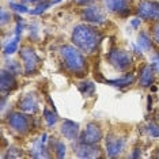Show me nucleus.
<instances>
[{"instance_id": "2f4dec72", "label": "nucleus", "mask_w": 159, "mask_h": 159, "mask_svg": "<svg viewBox=\"0 0 159 159\" xmlns=\"http://www.w3.org/2000/svg\"><path fill=\"white\" fill-rule=\"evenodd\" d=\"M76 4H82V6H84V4H90V3H93L94 0H74Z\"/></svg>"}, {"instance_id": "a211bd4d", "label": "nucleus", "mask_w": 159, "mask_h": 159, "mask_svg": "<svg viewBox=\"0 0 159 159\" xmlns=\"http://www.w3.org/2000/svg\"><path fill=\"white\" fill-rule=\"evenodd\" d=\"M137 45L143 50H150L152 48V41H151V38L148 37L147 33H140L139 37H137Z\"/></svg>"}, {"instance_id": "72a5a7b5", "label": "nucleus", "mask_w": 159, "mask_h": 159, "mask_svg": "<svg viewBox=\"0 0 159 159\" xmlns=\"http://www.w3.org/2000/svg\"><path fill=\"white\" fill-rule=\"evenodd\" d=\"M139 151H140V150H137V148H136L135 152L132 154V158H139V157H140V152H139Z\"/></svg>"}, {"instance_id": "423d86ee", "label": "nucleus", "mask_w": 159, "mask_h": 159, "mask_svg": "<svg viewBox=\"0 0 159 159\" xmlns=\"http://www.w3.org/2000/svg\"><path fill=\"white\" fill-rule=\"evenodd\" d=\"M7 122H8V125L18 133H26L29 131V128H30L29 117L23 113H19V111H14V113L8 114Z\"/></svg>"}, {"instance_id": "f3484780", "label": "nucleus", "mask_w": 159, "mask_h": 159, "mask_svg": "<svg viewBox=\"0 0 159 159\" xmlns=\"http://www.w3.org/2000/svg\"><path fill=\"white\" fill-rule=\"evenodd\" d=\"M133 80H135V76L131 74V75H126L124 78H120V79H113V80H106L107 84L110 86H114V87H125V86H129L132 84Z\"/></svg>"}, {"instance_id": "5701e85b", "label": "nucleus", "mask_w": 159, "mask_h": 159, "mask_svg": "<svg viewBox=\"0 0 159 159\" xmlns=\"http://www.w3.org/2000/svg\"><path fill=\"white\" fill-rule=\"evenodd\" d=\"M50 6H52V3H42V4H39L38 7H35L34 10H31V11H29V12H30L31 15H39V14H42L46 8H49Z\"/></svg>"}, {"instance_id": "0eeeda50", "label": "nucleus", "mask_w": 159, "mask_h": 159, "mask_svg": "<svg viewBox=\"0 0 159 159\" xmlns=\"http://www.w3.org/2000/svg\"><path fill=\"white\" fill-rule=\"evenodd\" d=\"M102 139V131H101L99 125L95 122H90L86 126V129L80 135V143H87V144H97Z\"/></svg>"}, {"instance_id": "39448f33", "label": "nucleus", "mask_w": 159, "mask_h": 159, "mask_svg": "<svg viewBox=\"0 0 159 159\" xmlns=\"http://www.w3.org/2000/svg\"><path fill=\"white\" fill-rule=\"evenodd\" d=\"M137 14L140 18L148 20H159V2L144 0L139 4Z\"/></svg>"}, {"instance_id": "393cba45", "label": "nucleus", "mask_w": 159, "mask_h": 159, "mask_svg": "<svg viewBox=\"0 0 159 159\" xmlns=\"http://www.w3.org/2000/svg\"><path fill=\"white\" fill-rule=\"evenodd\" d=\"M7 70L15 75V74H19L20 72V66L16 61H8V63H7Z\"/></svg>"}, {"instance_id": "9b49d317", "label": "nucleus", "mask_w": 159, "mask_h": 159, "mask_svg": "<svg viewBox=\"0 0 159 159\" xmlns=\"http://www.w3.org/2000/svg\"><path fill=\"white\" fill-rule=\"evenodd\" d=\"M15 87H16V80H15L14 74L10 72L8 70H3L2 76H0V89H2L3 95H6L7 93L12 91Z\"/></svg>"}, {"instance_id": "aec40b11", "label": "nucleus", "mask_w": 159, "mask_h": 159, "mask_svg": "<svg viewBox=\"0 0 159 159\" xmlns=\"http://www.w3.org/2000/svg\"><path fill=\"white\" fill-rule=\"evenodd\" d=\"M19 38H20V35H15V38L11 39V41L6 45L4 55L8 56V55H12V53L16 52V50H18V44H19Z\"/></svg>"}, {"instance_id": "1a4fd4ad", "label": "nucleus", "mask_w": 159, "mask_h": 159, "mask_svg": "<svg viewBox=\"0 0 159 159\" xmlns=\"http://www.w3.org/2000/svg\"><path fill=\"white\" fill-rule=\"evenodd\" d=\"M82 18L86 22L95 23V25H101L105 22V14L102 12V10L97 6H91V7H87V8L83 10Z\"/></svg>"}, {"instance_id": "7c9ffc66", "label": "nucleus", "mask_w": 159, "mask_h": 159, "mask_svg": "<svg viewBox=\"0 0 159 159\" xmlns=\"http://www.w3.org/2000/svg\"><path fill=\"white\" fill-rule=\"evenodd\" d=\"M154 38H155V41L159 44V23L154 27Z\"/></svg>"}, {"instance_id": "f03ea898", "label": "nucleus", "mask_w": 159, "mask_h": 159, "mask_svg": "<svg viewBox=\"0 0 159 159\" xmlns=\"http://www.w3.org/2000/svg\"><path fill=\"white\" fill-rule=\"evenodd\" d=\"M60 55L64 61V66L70 72L75 75H83L87 68L86 60L83 55L76 48L71 45H64L60 48Z\"/></svg>"}, {"instance_id": "4be33fe9", "label": "nucleus", "mask_w": 159, "mask_h": 159, "mask_svg": "<svg viewBox=\"0 0 159 159\" xmlns=\"http://www.w3.org/2000/svg\"><path fill=\"white\" fill-rule=\"evenodd\" d=\"M44 116H45V120H46V124H48V126H53L57 122V114L53 113V111L45 109L44 110Z\"/></svg>"}, {"instance_id": "9d476101", "label": "nucleus", "mask_w": 159, "mask_h": 159, "mask_svg": "<svg viewBox=\"0 0 159 159\" xmlns=\"http://www.w3.org/2000/svg\"><path fill=\"white\" fill-rule=\"evenodd\" d=\"M75 154H76L79 158H98V157H101V150L95 144L80 143L75 148Z\"/></svg>"}, {"instance_id": "b1692460", "label": "nucleus", "mask_w": 159, "mask_h": 159, "mask_svg": "<svg viewBox=\"0 0 159 159\" xmlns=\"http://www.w3.org/2000/svg\"><path fill=\"white\" fill-rule=\"evenodd\" d=\"M55 151H56L57 158H64V157H66V146H64V143L56 142V144H55Z\"/></svg>"}, {"instance_id": "c9c22d12", "label": "nucleus", "mask_w": 159, "mask_h": 159, "mask_svg": "<svg viewBox=\"0 0 159 159\" xmlns=\"http://www.w3.org/2000/svg\"><path fill=\"white\" fill-rule=\"evenodd\" d=\"M59 2H61V0H50V3H52V4H56V3H59Z\"/></svg>"}, {"instance_id": "e433bc0d", "label": "nucleus", "mask_w": 159, "mask_h": 159, "mask_svg": "<svg viewBox=\"0 0 159 159\" xmlns=\"http://www.w3.org/2000/svg\"><path fill=\"white\" fill-rule=\"evenodd\" d=\"M158 120H159V114H158Z\"/></svg>"}, {"instance_id": "f704fd0d", "label": "nucleus", "mask_w": 159, "mask_h": 159, "mask_svg": "<svg viewBox=\"0 0 159 159\" xmlns=\"http://www.w3.org/2000/svg\"><path fill=\"white\" fill-rule=\"evenodd\" d=\"M22 2H25V3H30V4H34V3H38V2H41V0H22Z\"/></svg>"}, {"instance_id": "4468645a", "label": "nucleus", "mask_w": 159, "mask_h": 159, "mask_svg": "<svg viewBox=\"0 0 159 159\" xmlns=\"http://www.w3.org/2000/svg\"><path fill=\"white\" fill-rule=\"evenodd\" d=\"M46 133H44L41 137H39V140L37 143L34 144V147H33V150H31V157L33 158H49L50 155L48 152V150H46V147H45V143H46Z\"/></svg>"}, {"instance_id": "c756f323", "label": "nucleus", "mask_w": 159, "mask_h": 159, "mask_svg": "<svg viewBox=\"0 0 159 159\" xmlns=\"http://www.w3.org/2000/svg\"><path fill=\"white\" fill-rule=\"evenodd\" d=\"M22 30H23V25H22V22H19V20H18V23H16V31H15V35H20V34H22Z\"/></svg>"}, {"instance_id": "473e14b6", "label": "nucleus", "mask_w": 159, "mask_h": 159, "mask_svg": "<svg viewBox=\"0 0 159 159\" xmlns=\"http://www.w3.org/2000/svg\"><path fill=\"white\" fill-rule=\"evenodd\" d=\"M140 25V19H135V20H132V26L133 27H137Z\"/></svg>"}, {"instance_id": "f257e3e1", "label": "nucleus", "mask_w": 159, "mask_h": 159, "mask_svg": "<svg viewBox=\"0 0 159 159\" xmlns=\"http://www.w3.org/2000/svg\"><path fill=\"white\" fill-rule=\"evenodd\" d=\"M101 39H102V35L99 31L87 25H78L75 26L74 33H72V42L76 48L86 53H93L98 48Z\"/></svg>"}, {"instance_id": "f8f14e48", "label": "nucleus", "mask_w": 159, "mask_h": 159, "mask_svg": "<svg viewBox=\"0 0 159 159\" xmlns=\"http://www.w3.org/2000/svg\"><path fill=\"white\" fill-rule=\"evenodd\" d=\"M19 107L26 113H35L38 110V101L34 94H27L19 101Z\"/></svg>"}, {"instance_id": "2eb2a0df", "label": "nucleus", "mask_w": 159, "mask_h": 159, "mask_svg": "<svg viewBox=\"0 0 159 159\" xmlns=\"http://www.w3.org/2000/svg\"><path fill=\"white\" fill-rule=\"evenodd\" d=\"M105 6L111 12L125 14L128 12V0H103Z\"/></svg>"}, {"instance_id": "412c9836", "label": "nucleus", "mask_w": 159, "mask_h": 159, "mask_svg": "<svg viewBox=\"0 0 159 159\" xmlns=\"http://www.w3.org/2000/svg\"><path fill=\"white\" fill-rule=\"evenodd\" d=\"M146 132L151 137L159 139V124H157V122H148L146 125Z\"/></svg>"}, {"instance_id": "6ab92c4d", "label": "nucleus", "mask_w": 159, "mask_h": 159, "mask_svg": "<svg viewBox=\"0 0 159 159\" xmlns=\"http://www.w3.org/2000/svg\"><path fill=\"white\" fill-rule=\"evenodd\" d=\"M79 90H80V93L83 94V95H93L94 91H95V84L91 82H83L79 84Z\"/></svg>"}, {"instance_id": "cd10ccee", "label": "nucleus", "mask_w": 159, "mask_h": 159, "mask_svg": "<svg viewBox=\"0 0 159 159\" xmlns=\"http://www.w3.org/2000/svg\"><path fill=\"white\" fill-rule=\"evenodd\" d=\"M151 66L154 67V70L159 72V53L152 56V59H151Z\"/></svg>"}, {"instance_id": "7ed1b4c3", "label": "nucleus", "mask_w": 159, "mask_h": 159, "mask_svg": "<svg viewBox=\"0 0 159 159\" xmlns=\"http://www.w3.org/2000/svg\"><path fill=\"white\" fill-rule=\"evenodd\" d=\"M107 60H109V63L118 71H126L132 64L131 56L126 52L120 50V49L110 50L109 55H107Z\"/></svg>"}, {"instance_id": "6e6552de", "label": "nucleus", "mask_w": 159, "mask_h": 159, "mask_svg": "<svg viewBox=\"0 0 159 159\" xmlns=\"http://www.w3.org/2000/svg\"><path fill=\"white\" fill-rule=\"evenodd\" d=\"M125 147V140L120 136L116 135H109L106 139V151H107V157L110 158H117L118 155L122 152Z\"/></svg>"}, {"instance_id": "bb28decb", "label": "nucleus", "mask_w": 159, "mask_h": 159, "mask_svg": "<svg viewBox=\"0 0 159 159\" xmlns=\"http://www.w3.org/2000/svg\"><path fill=\"white\" fill-rule=\"evenodd\" d=\"M10 7L14 10V11H16V12H29V10H27V7L26 6H23V4H16V3H11L10 4Z\"/></svg>"}, {"instance_id": "dca6fc26", "label": "nucleus", "mask_w": 159, "mask_h": 159, "mask_svg": "<svg viewBox=\"0 0 159 159\" xmlns=\"http://www.w3.org/2000/svg\"><path fill=\"white\" fill-rule=\"evenodd\" d=\"M140 84L143 87H148V86L152 84L154 82V67L152 66H144L140 71Z\"/></svg>"}, {"instance_id": "a878e982", "label": "nucleus", "mask_w": 159, "mask_h": 159, "mask_svg": "<svg viewBox=\"0 0 159 159\" xmlns=\"http://www.w3.org/2000/svg\"><path fill=\"white\" fill-rule=\"evenodd\" d=\"M18 150V148H8V152H7L4 155V158L6 159H8V158H20L22 157V151H18V152H15V151Z\"/></svg>"}, {"instance_id": "ddd939ff", "label": "nucleus", "mask_w": 159, "mask_h": 159, "mask_svg": "<svg viewBox=\"0 0 159 159\" xmlns=\"http://www.w3.org/2000/svg\"><path fill=\"white\" fill-rule=\"evenodd\" d=\"M61 133L64 135V137H67L70 140L76 139L79 133V124L71 120L63 121V124H61Z\"/></svg>"}, {"instance_id": "c85d7f7f", "label": "nucleus", "mask_w": 159, "mask_h": 159, "mask_svg": "<svg viewBox=\"0 0 159 159\" xmlns=\"http://www.w3.org/2000/svg\"><path fill=\"white\" fill-rule=\"evenodd\" d=\"M10 12H6L4 10H2V25H6L7 22H10Z\"/></svg>"}, {"instance_id": "20e7f679", "label": "nucleus", "mask_w": 159, "mask_h": 159, "mask_svg": "<svg viewBox=\"0 0 159 159\" xmlns=\"http://www.w3.org/2000/svg\"><path fill=\"white\" fill-rule=\"evenodd\" d=\"M20 59L23 61V66H25V72L27 75L34 74L35 70L38 68L39 64V59L37 56V53L34 52V49H31L30 46H23L19 52Z\"/></svg>"}]
</instances>
